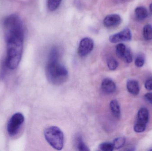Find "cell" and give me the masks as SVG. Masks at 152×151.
<instances>
[{"label": "cell", "instance_id": "6da1fadb", "mask_svg": "<svg viewBox=\"0 0 152 151\" xmlns=\"http://www.w3.org/2000/svg\"><path fill=\"white\" fill-rule=\"evenodd\" d=\"M7 44L6 66L11 70L16 69L21 60L23 48L24 34L5 35Z\"/></svg>", "mask_w": 152, "mask_h": 151}, {"label": "cell", "instance_id": "7a4b0ae2", "mask_svg": "<svg viewBox=\"0 0 152 151\" xmlns=\"http://www.w3.org/2000/svg\"><path fill=\"white\" fill-rule=\"evenodd\" d=\"M45 72L47 79L53 85H61L68 79V72L59 59H48Z\"/></svg>", "mask_w": 152, "mask_h": 151}, {"label": "cell", "instance_id": "3957f363", "mask_svg": "<svg viewBox=\"0 0 152 151\" xmlns=\"http://www.w3.org/2000/svg\"><path fill=\"white\" fill-rule=\"evenodd\" d=\"M45 138L49 144L57 150H61L64 146L63 132L57 126L49 127L44 132Z\"/></svg>", "mask_w": 152, "mask_h": 151}, {"label": "cell", "instance_id": "277c9868", "mask_svg": "<svg viewBox=\"0 0 152 151\" xmlns=\"http://www.w3.org/2000/svg\"><path fill=\"white\" fill-rule=\"evenodd\" d=\"M25 118L22 113H18L13 114L7 123V130L10 136H14L18 133Z\"/></svg>", "mask_w": 152, "mask_h": 151}, {"label": "cell", "instance_id": "5b68a950", "mask_svg": "<svg viewBox=\"0 0 152 151\" xmlns=\"http://www.w3.org/2000/svg\"><path fill=\"white\" fill-rule=\"evenodd\" d=\"M94 47V41L91 38L86 37L81 40L79 45L78 53L80 57H84L92 51Z\"/></svg>", "mask_w": 152, "mask_h": 151}, {"label": "cell", "instance_id": "8992f818", "mask_svg": "<svg viewBox=\"0 0 152 151\" xmlns=\"http://www.w3.org/2000/svg\"><path fill=\"white\" fill-rule=\"evenodd\" d=\"M132 39L131 31L128 28H126L121 32L111 35L109 38L110 42L112 43H117L121 42L129 41Z\"/></svg>", "mask_w": 152, "mask_h": 151}, {"label": "cell", "instance_id": "52a82bcc", "mask_svg": "<svg viewBox=\"0 0 152 151\" xmlns=\"http://www.w3.org/2000/svg\"><path fill=\"white\" fill-rule=\"evenodd\" d=\"M121 22V19L120 16L116 14L108 15L104 18L103 21L104 26L108 28H112L118 26Z\"/></svg>", "mask_w": 152, "mask_h": 151}, {"label": "cell", "instance_id": "ba28073f", "mask_svg": "<svg viewBox=\"0 0 152 151\" xmlns=\"http://www.w3.org/2000/svg\"><path fill=\"white\" fill-rule=\"evenodd\" d=\"M102 90L105 94H111L116 90V84L110 79H105L103 80L101 85Z\"/></svg>", "mask_w": 152, "mask_h": 151}, {"label": "cell", "instance_id": "9c48e42d", "mask_svg": "<svg viewBox=\"0 0 152 151\" xmlns=\"http://www.w3.org/2000/svg\"><path fill=\"white\" fill-rule=\"evenodd\" d=\"M149 119V113L146 108L143 107L138 111L137 115V123L147 125Z\"/></svg>", "mask_w": 152, "mask_h": 151}, {"label": "cell", "instance_id": "30bf717a", "mask_svg": "<svg viewBox=\"0 0 152 151\" xmlns=\"http://www.w3.org/2000/svg\"><path fill=\"white\" fill-rule=\"evenodd\" d=\"M128 91L134 95H137L140 91L138 82L134 80H129L128 81L126 84Z\"/></svg>", "mask_w": 152, "mask_h": 151}, {"label": "cell", "instance_id": "8fae6325", "mask_svg": "<svg viewBox=\"0 0 152 151\" xmlns=\"http://www.w3.org/2000/svg\"><path fill=\"white\" fill-rule=\"evenodd\" d=\"M110 107L113 115L117 118L119 119L121 117V110L118 101L116 100H113L111 101Z\"/></svg>", "mask_w": 152, "mask_h": 151}, {"label": "cell", "instance_id": "7c38bea8", "mask_svg": "<svg viewBox=\"0 0 152 151\" xmlns=\"http://www.w3.org/2000/svg\"><path fill=\"white\" fill-rule=\"evenodd\" d=\"M136 17L139 20H143L147 18L148 16V12L147 9L145 7H137L135 10Z\"/></svg>", "mask_w": 152, "mask_h": 151}, {"label": "cell", "instance_id": "4fadbf2b", "mask_svg": "<svg viewBox=\"0 0 152 151\" xmlns=\"http://www.w3.org/2000/svg\"><path fill=\"white\" fill-rule=\"evenodd\" d=\"M76 147L78 150L81 151H89L87 146L83 142L82 137L78 135L76 137Z\"/></svg>", "mask_w": 152, "mask_h": 151}, {"label": "cell", "instance_id": "5bb4252c", "mask_svg": "<svg viewBox=\"0 0 152 151\" xmlns=\"http://www.w3.org/2000/svg\"><path fill=\"white\" fill-rule=\"evenodd\" d=\"M144 38L146 40H152V27L151 25L145 26L143 30Z\"/></svg>", "mask_w": 152, "mask_h": 151}, {"label": "cell", "instance_id": "9a60e30c", "mask_svg": "<svg viewBox=\"0 0 152 151\" xmlns=\"http://www.w3.org/2000/svg\"><path fill=\"white\" fill-rule=\"evenodd\" d=\"M62 0H48L47 7L50 11L56 10L61 3Z\"/></svg>", "mask_w": 152, "mask_h": 151}, {"label": "cell", "instance_id": "2e32d148", "mask_svg": "<svg viewBox=\"0 0 152 151\" xmlns=\"http://www.w3.org/2000/svg\"><path fill=\"white\" fill-rule=\"evenodd\" d=\"M126 142V138L125 137H119L116 138L113 143L114 149L118 150L122 148L125 145Z\"/></svg>", "mask_w": 152, "mask_h": 151}, {"label": "cell", "instance_id": "e0dca14e", "mask_svg": "<svg viewBox=\"0 0 152 151\" xmlns=\"http://www.w3.org/2000/svg\"><path fill=\"white\" fill-rule=\"evenodd\" d=\"M107 64L109 69L112 71L116 70L118 66V61L113 57H110L107 59Z\"/></svg>", "mask_w": 152, "mask_h": 151}, {"label": "cell", "instance_id": "ac0fdd59", "mask_svg": "<svg viewBox=\"0 0 152 151\" xmlns=\"http://www.w3.org/2000/svg\"><path fill=\"white\" fill-rule=\"evenodd\" d=\"M126 48V46L123 43H119L118 44L116 47V49L117 56L120 58H122Z\"/></svg>", "mask_w": 152, "mask_h": 151}, {"label": "cell", "instance_id": "d6986e66", "mask_svg": "<svg viewBox=\"0 0 152 151\" xmlns=\"http://www.w3.org/2000/svg\"><path fill=\"white\" fill-rule=\"evenodd\" d=\"M99 149L103 151H112L114 150V148L113 144L110 142H104L99 145Z\"/></svg>", "mask_w": 152, "mask_h": 151}, {"label": "cell", "instance_id": "ffe728a7", "mask_svg": "<svg viewBox=\"0 0 152 151\" xmlns=\"http://www.w3.org/2000/svg\"><path fill=\"white\" fill-rule=\"evenodd\" d=\"M145 62V58L142 54H139L137 56L135 60V64L137 67H141L143 66Z\"/></svg>", "mask_w": 152, "mask_h": 151}, {"label": "cell", "instance_id": "44dd1931", "mask_svg": "<svg viewBox=\"0 0 152 151\" xmlns=\"http://www.w3.org/2000/svg\"><path fill=\"white\" fill-rule=\"evenodd\" d=\"M122 58L126 63L129 64L133 61V56L131 51L128 48H126Z\"/></svg>", "mask_w": 152, "mask_h": 151}, {"label": "cell", "instance_id": "7402d4cb", "mask_svg": "<svg viewBox=\"0 0 152 151\" xmlns=\"http://www.w3.org/2000/svg\"><path fill=\"white\" fill-rule=\"evenodd\" d=\"M146 128V125L136 122L134 126V130L137 133H142L145 131Z\"/></svg>", "mask_w": 152, "mask_h": 151}, {"label": "cell", "instance_id": "603a6c76", "mask_svg": "<svg viewBox=\"0 0 152 151\" xmlns=\"http://www.w3.org/2000/svg\"><path fill=\"white\" fill-rule=\"evenodd\" d=\"M145 87L147 90H152V78H150L146 81Z\"/></svg>", "mask_w": 152, "mask_h": 151}, {"label": "cell", "instance_id": "cb8c5ba5", "mask_svg": "<svg viewBox=\"0 0 152 151\" xmlns=\"http://www.w3.org/2000/svg\"><path fill=\"white\" fill-rule=\"evenodd\" d=\"M145 100L150 103L152 104V92L148 93L145 95Z\"/></svg>", "mask_w": 152, "mask_h": 151}, {"label": "cell", "instance_id": "d4e9b609", "mask_svg": "<svg viewBox=\"0 0 152 151\" xmlns=\"http://www.w3.org/2000/svg\"><path fill=\"white\" fill-rule=\"evenodd\" d=\"M150 12H151V13L152 14V4L150 5Z\"/></svg>", "mask_w": 152, "mask_h": 151}, {"label": "cell", "instance_id": "484cf974", "mask_svg": "<svg viewBox=\"0 0 152 151\" xmlns=\"http://www.w3.org/2000/svg\"><path fill=\"white\" fill-rule=\"evenodd\" d=\"M149 150L152 151V148H151V149H150V150Z\"/></svg>", "mask_w": 152, "mask_h": 151}]
</instances>
